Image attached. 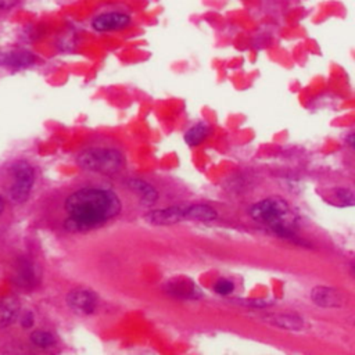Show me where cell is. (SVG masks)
<instances>
[{"instance_id":"18","label":"cell","mask_w":355,"mask_h":355,"mask_svg":"<svg viewBox=\"0 0 355 355\" xmlns=\"http://www.w3.org/2000/svg\"><path fill=\"white\" fill-rule=\"evenodd\" d=\"M234 290V283L229 279H219L214 284V291L220 295H229Z\"/></svg>"},{"instance_id":"17","label":"cell","mask_w":355,"mask_h":355,"mask_svg":"<svg viewBox=\"0 0 355 355\" xmlns=\"http://www.w3.org/2000/svg\"><path fill=\"white\" fill-rule=\"evenodd\" d=\"M329 200L338 207H347L354 204V194L347 187H336L333 189V196L329 197Z\"/></svg>"},{"instance_id":"21","label":"cell","mask_w":355,"mask_h":355,"mask_svg":"<svg viewBox=\"0 0 355 355\" xmlns=\"http://www.w3.org/2000/svg\"><path fill=\"white\" fill-rule=\"evenodd\" d=\"M6 209H7V201H6V198L0 194V218L6 214Z\"/></svg>"},{"instance_id":"12","label":"cell","mask_w":355,"mask_h":355,"mask_svg":"<svg viewBox=\"0 0 355 355\" xmlns=\"http://www.w3.org/2000/svg\"><path fill=\"white\" fill-rule=\"evenodd\" d=\"M218 218V212L214 207L207 204H191L184 207V219L194 222H212Z\"/></svg>"},{"instance_id":"15","label":"cell","mask_w":355,"mask_h":355,"mask_svg":"<svg viewBox=\"0 0 355 355\" xmlns=\"http://www.w3.org/2000/svg\"><path fill=\"white\" fill-rule=\"evenodd\" d=\"M29 343L39 349H50L55 345L57 340L54 334L44 329H36L29 334Z\"/></svg>"},{"instance_id":"14","label":"cell","mask_w":355,"mask_h":355,"mask_svg":"<svg viewBox=\"0 0 355 355\" xmlns=\"http://www.w3.org/2000/svg\"><path fill=\"white\" fill-rule=\"evenodd\" d=\"M269 320V323L275 324V326H279L284 330H300L302 327V319L297 315H293V313H279V315H269L266 318Z\"/></svg>"},{"instance_id":"4","label":"cell","mask_w":355,"mask_h":355,"mask_svg":"<svg viewBox=\"0 0 355 355\" xmlns=\"http://www.w3.org/2000/svg\"><path fill=\"white\" fill-rule=\"evenodd\" d=\"M76 162L85 171L114 175L123 168L125 158L119 150L112 147H90L78 155Z\"/></svg>"},{"instance_id":"19","label":"cell","mask_w":355,"mask_h":355,"mask_svg":"<svg viewBox=\"0 0 355 355\" xmlns=\"http://www.w3.org/2000/svg\"><path fill=\"white\" fill-rule=\"evenodd\" d=\"M17 322H19V324H21L24 329H31V327L33 326V323H35V315H33L32 311H28V309H26V311H22V309H21Z\"/></svg>"},{"instance_id":"16","label":"cell","mask_w":355,"mask_h":355,"mask_svg":"<svg viewBox=\"0 0 355 355\" xmlns=\"http://www.w3.org/2000/svg\"><path fill=\"white\" fill-rule=\"evenodd\" d=\"M208 132H209V129L205 123H201V122L196 123L184 133V141L191 147L200 146L208 136Z\"/></svg>"},{"instance_id":"11","label":"cell","mask_w":355,"mask_h":355,"mask_svg":"<svg viewBox=\"0 0 355 355\" xmlns=\"http://www.w3.org/2000/svg\"><path fill=\"white\" fill-rule=\"evenodd\" d=\"M21 305L17 298L7 297L0 300V330H4L18 320Z\"/></svg>"},{"instance_id":"10","label":"cell","mask_w":355,"mask_h":355,"mask_svg":"<svg viewBox=\"0 0 355 355\" xmlns=\"http://www.w3.org/2000/svg\"><path fill=\"white\" fill-rule=\"evenodd\" d=\"M311 300L313 304L322 308H337L343 304L341 294L331 287L319 286L311 291Z\"/></svg>"},{"instance_id":"2","label":"cell","mask_w":355,"mask_h":355,"mask_svg":"<svg viewBox=\"0 0 355 355\" xmlns=\"http://www.w3.org/2000/svg\"><path fill=\"white\" fill-rule=\"evenodd\" d=\"M36 183V169L25 158H14L0 166V194L11 204L29 200Z\"/></svg>"},{"instance_id":"8","label":"cell","mask_w":355,"mask_h":355,"mask_svg":"<svg viewBox=\"0 0 355 355\" xmlns=\"http://www.w3.org/2000/svg\"><path fill=\"white\" fill-rule=\"evenodd\" d=\"M126 187L139 198V201L146 205L151 207L158 200V191L157 189L150 184L148 182L140 179V178H129L126 180Z\"/></svg>"},{"instance_id":"22","label":"cell","mask_w":355,"mask_h":355,"mask_svg":"<svg viewBox=\"0 0 355 355\" xmlns=\"http://www.w3.org/2000/svg\"><path fill=\"white\" fill-rule=\"evenodd\" d=\"M348 143H349L351 147L354 146V135L352 133H349V136H348Z\"/></svg>"},{"instance_id":"20","label":"cell","mask_w":355,"mask_h":355,"mask_svg":"<svg viewBox=\"0 0 355 355\" xmlns=\"http://www.w3.org/2000/svg\"><path fill=\"white\" fill-rule=\"evenodd\" d=\"M19 0H0V12L11 10L14 6H17Z\"/></svg>"},{"instance_id":"3","label":"cell","mask_w":355,"mask_h":355,"mask_svg":"<svg viewBox=\"0 0 355 355\" xmlns=\"http://www.w3.org/2000/svg\"><path fill=\"white\" fill-rule=\"evenodd\" d=\"M250 216L261 223L268 226L273 233L282 237H291V222L293 215L290 205L282 197H266L254 202L250 209Z\"/></svg>"},{"instance_id":"7","label":"cell","mask_w":355,"mask_h":355,"mask_svg":"<svg viewBox=\"0 0 355 355\" xmlns=\"http://www.w3.org/2000/svg\"><path fill=\"white\" fill-rule=\"evenodd\" d=\"M143 219L155 226H169L179 223L184 219V207L180 205H172L166 208H158L151 209L143 215Z\"/></svg>"},{"instance_id":"6","label":"cell","mask_w":355,"mask_h":355,"mask_svg":"<svg viewBox=\"0 0 355 355\" xmlns=\"http://www.w3.org/2000/svg\"><path fill=\"white\" fill-rule=\"evenodd\" d=\"M67 305L78 315H92L97 308V295L89 288H73L65 297Z\"/></svg>"},{"instance_id":"9","label":"cell","mask_w":355,"mask_h":355,"mask_svg":"<svg viewBox=\"0 0 355 355\" xmlns=\"http://www.w3.org/2000/svg\"><path fill=\"white\" fill-rule=\"evenodd\" d=\"M35 61L33 54L24 50H6L0 53V67L7 69H21Z\"/></svg>"},{"instance_id":"13","label":"cell","mask_w":355,"mask_h":355,"mask_svg":"<svg viewBox=\"0 0 355 355\" xmlns=\"http://www.w3.org/2000/svg\"><path fill=\"white\" fill-rule=\"evenodd\" d=\"M166 287H168L166 290L172 295L180 297V298H197L198 295H201L196 284L187 279H173L168 283Z\"/></svg>"},{"instance_id":"5","label":"cell","mask_w":355,"mask_h":355,"mask_svg":"<svg viewBox=\"0 0 355 355\" xmlns=\"http://www.w3.org/2000/svg\"><path fill=\"white\" fill-rule=\"evenodd\" d=\"M132 24V17L125 11H105L97 14L90 25L96 32H114L125 29Z\"/></svg>"},{"instance_id":"1","label":"cell","mask_w":355,"mask_h":355,"mask_svg":"<svg viewBox=\"0 0 355 355\" xmlns=\"http://www.w3.org/2000/svg\"><path fill=\"white\" fill-rule=\"evenodd\" d=\"M121 211V198L111 187L82 186L62 198L60 223L67 232L83 233L115 219Z\"/></svg>"}]
</instances>
